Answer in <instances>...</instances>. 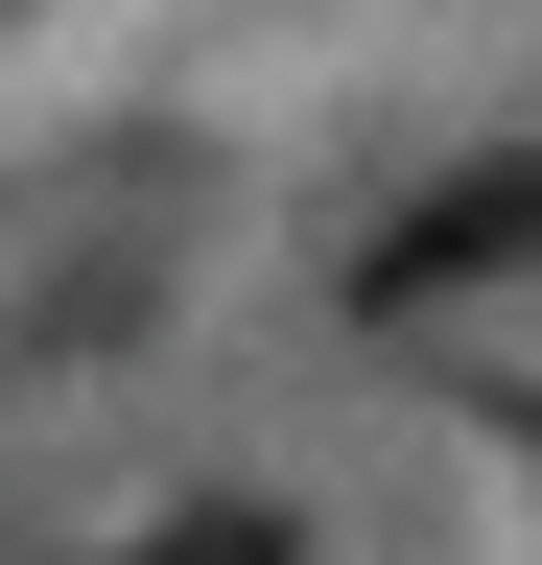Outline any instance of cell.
<instances>
[{
	"label": "cell",
	"instance_id": "6da1fadb",
	"mask_svg": "<svg viewBox=\"0 0 542 565\" xmlns=\"http://www.w3.org/2000/svg\"><path fill=\"white\" fill-rule=\"evenodd\" d=\"M519 259H542V141H496V166H448V189H401L378 236H354V307L425 330V307H471V282H519Z\"/></svg>",
	"mask_w": 542,
	"mask_h": 565
},
{
	"label": "cell",
	"instance_id": "7a4b0ae2",
	"mask_svg": "<svg viewBox=\"0 0 542 565\" xmlns=\"http://www.w3.org/2000/svg\"><path fill=\"white\" fill-rule=\"evenodd\" d=\"M118 565H307V519H284V494H189V519H142Z\"/></svg>",
	"mask_w": 542,
	"mask_h": 565
}]
</instances>
